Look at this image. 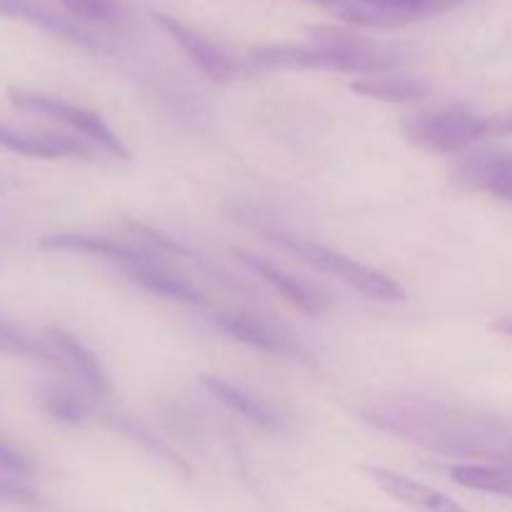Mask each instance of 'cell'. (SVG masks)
Here are the masks:
<instances>
[{
	"instance_id": "cell-16",
	"label": "cell",
	"mask_w": 512,
	"mask_h": 512,
	"mask_svg": "<svg viewBox=\"0 0 512 512\" xmlns=\"http://www.w3.org/2000/svg\"><path fill=\"white\" fill-rule=\"evenodd\" d=\"M125 275H128L133 283H138L140 288L148 290V293L160 295V298L165 300H173V303L193 305V308L205 303L203 293H200L188 278H180L173 270L165 268L163 263L125 265Z\"/></svg>"
},
{
	"instance_id": "cell-19",
	"label": "cell",
	"mask_w": 512,
	"mask_h": 512,
	"mask_svg": "<svg viewBox=\"0 0 512 512\" xmlns=\"http://www.w3.org/2000/svg\"><path fill=\"white\" fill-rule=\"evenodd\" d=\"M350 90L363 98L383 100V103H418L430 95V85L405 75H370L350 83Z\"/></svg>"
},
{
	"instance_id": "cell-18",
	"label": "cell",
	"mask_w": 512,
	"mask_h": 512,
	"mask_svg": "<svg viewBox=\"0 0 512 512\" xmlns=\"http://www.w3.org/2000/svg\"><path fill=\"white\" fill-rule=\"evenodd\" d=\"M38 408L48 415L50 420L63 425H85L93 418V405L88 398L73 390L70 385L63 383H45L40 385L38 393Z\"/></svg>"
},
{
	"instance_id": "cell-8",
	"label": "cell",
	"mask_w": 512,
	"mask_h": 512,
	"mask_svg": "<svg viewBox=\"0 0 512 512\" xmlns=\"http://www.w3.org/2000/svg\"><path fill=\"white\" fill-rule=\"evenodd\" d=\"M0 148L10 153L28 155L43 160H93L95 148L85 138H73L63 133H43V130H23L0 120Z\"/></svg>"
},
{
	"instance_id": "cell-15",
	"label": "cell",
	"mask_w": 512,
	"mask_h": 512,
	"mask_svg": "<svg viewBox=\"0 0 512 512\" xmlns=\"http://www.w3.org/2000/svg\"><path fill=\"white\" fill-rule=\"evenodd\" d=\"M235 255H238L240 263H243L245 268L253 270L260 280H265L275 293L283 295V298L288 300L293 308H298L300 313L310 315V318H320V315H323V298H318V293L310 290L305 283H300L298 278L288 275L283 268H278V265L268 263L265 258L245 253V250H235Z\"/></svg>"
},
{
	"instance_id": "cell-3",
	"label": "cell",
	"mask_w": 512,
	"mask_h": 512,
	"mask_svg": "<svg viewBox=\"0 0 512 512\" xmlns=\"http://www.w3.org/2000/svg\"><path fill=\"white\" fill-rule=\"evenodd\" d=\"M405 140L433 155H458L485 138V118L468 105H438L408 115L400 123Z\"/></svg>"
},
{
	"instance_id": "cell-24",
	"label": "cell",
	"mask_w": 512,
	"mask_h": 512,
	"mask_svg": "<svg viewBox=\"0 0 512 512\" xmlns=\"http://www.w3.org/2000/svg\"><path fill=\"white\" fill-rule=\"evenodd\" d=\"M123 228L128 230L130 235H135V238L140 240V245H143V248H148L150 253H155V250H158V255L160 253L190 255V250L185 248V245L180 243V240L170 238V235L160 233V230H155V228H148V225L135 223V220H123Z\"/></svg>"
},
{
	"instance_id": "cell-20",
	"label": "cell",
	"mask_w": 512,
	"mask_h": 512,
	"mask_svg": "<svg viewBox=\"0 0 512 512\" xmlns=\"http://www.w3.org/2000/svg\"><path fill=\"white\" fill-rule=\"evenodd\" d=\"M0 355H13V358L33 360V363L50 365V368H63L65 360L48 340H40L38 335L28 333L20 325L0 318Z\"/></svg>"
},
{
	"instance_id": "cell-22",
	"label": "cell",
	"mask_w": 512,
	"mask_h": 512,
	"mask_svg": "<svg viewBox=\"0 0 512 512\" xmlns=\"http://www.w3.org/2000/svg\"><path fill=\"white\" fill-rule=\"evenodd\" d=\"M105 423H108L113 430H118V433H123L125 438L140 443L145 450H150L153 455H158V458L168 460V463L173 465V468H178L180 473L190 475V465L185 463V460L180 458V455L175 453L168 443H163V440H160L153 430L145 428V425L135 423V420H130V418H123V415H105Z\"/></svg>"
},
{
	"instance_id": "cell-21",
	"label": "cell",
	"mask_w": 512,
	"mask_h": 512,
	"mask_svg": "<svg viewBox=\"0 0 512 512\" xmlns=\"http://www.w3.org/2000/svg\"><path fill=\"white\" fill-rule=\"evenodd\" d=\"M450 478H453L460 488L512 498V465L458 463L450 468Z\"/></svg>"
},
{
	"instance_id": "cell-29",
	"label": "cell",
	"mask_w": 512,
	"mask_h": 512,
	"mask_svg": "<svg viewBox=\"0 0 512 512\" xmlns=\"http://www.w3.org/2000/svg\"><path fill=\"white\" fill-rule=\"evenodd\" d=\"M493 328L498 330V333H503V335H508V338H512V315H503V318L495 320Z\"/></svg>"
},
{
	"instance_id": "cell-12",
	"label": "cell",
	"mask_w": 512,
	"mask_h": 512,
	"mask_svg": "<svg viewBox=\"0 0 512 512\" xmlns=\"http://www.w3.org/2000/svg\"><path fill=\"white\" fill-rule=\"evenodd\" d=\"M200 383H203V388L208 390L218 403H223L225 408L238 413L240 418L248 420V423L255 425V428L273 435L288 433V418H285V415L280 413L278 408H273L270 403L250 395L248 390L238 388V385L228 383V380L215 378V375H203Z\"/></svg>"
},
{
	"instance_id": "cell-2",
	"label": "cell",
	"mask_w": 512,
	"mask_h": 512,
	"mask_svg": "<svg viewBox=\"0 0 512 512\" xmlns=\"http://www.w3.org/2000/svg\"><path fill=\"white\" fill-rule=\"evenodd\" d=\"M265 240L275 243L278 248L288 250L295 258H300L303 263L313 265V268L323 270V273L335 275L338 280H343L345 285H350L358 293L368 295L373 300H383V303H400L405 300V288L398 280L390 278L383 270H375L370 265L358 263L350 255L338 253L333 248H325V245L313 243V240L298 238V235L283 233V230L275 228H260Z\"/></svg>"
},
{
	"instance_id": "cell-26",
	"label": "cell",
	"mask_w": 512,
	"mask_h": 512,
	"mask_svg": "<svg viewBox=\"0 0 512 512\" xmlns=\"http://www.w3.org/2000/svg\"><path fill=\"white\" fill-rule=\"evenodd\" d=\"M43 503L38 490L25 483L23 478L0 473V505H18V508H35Z\"/></svg>"
},
{
	"instance_id": "cell-1",
	"label": "cell",
	"mask_w": 512,
	"mask_h": 512,
	"mask_svg": "<svg viewBox=\"0 0 512 512\" xmlns=\"http://www.w3.org/2000/svg\"><path fill=\"white\" fill-rule=\"evenodd\" d=\"M360 418L383 433L428 448L445 458L470 463L512 465V418L473 413L425 398L375 400L360 410Z\"/></svg>"
},
{
	"instance_id": "cell-27",
	"label": "cell",
	"mask_w": 512,
	"mask_h": 512,
	"mask_svg": "<svg viewBox=\"0 0 512 512\" xmlns=\"http://www.w3.org/2000/svg\"><path fill=\"white\" fill-rule=\"evenodd\" d=\"M0 473L13 475V478H28V475L35 473V463L23 450L0 438Z\"/></svg>"
},
{
	"instance_id": "cell-6",
	"label": "cell",
	"mask_w": 512,
	"mask_h": 512,
	"mask_svg": "<svg viewBox=\"0 0 512 512\" xmlns=\"http://www.w3.org/2000/svg\"><path fill=\"white\" fill-rule=\"evenodd\" d=\"M155 25L188 55L190 63L205 75V78L215 80V83H228L238 75V63L233 60V55L225 53L218 43H213L210 38H205L203 33H198L190 25L180 23L178 18L165 13H153Z\"/></svg>"
},
{
	"instance_id": "cell-23",
	"label": "cell",
	"mask_w": 512,
	"mask_h": 512,
	"mask_svg": "<svg viewBox=\"0 0 512 512\" xmlns=\"http://www.w3.org/2000/svg\"><path fill=\"white\" fill-rule=\"evenodd\" d=\"M68 15L85 20V23L113 25L120 20V8L113 0H58Z\"/></svg>"
},
{
	"instance_id": "cell-10",
	"label": "cell",
	"mask_w": 512,
	"mask_h": 512,
	"mask_svg": "<svg viewBox=\"0 0 512 512\" xmlns=\"http://www.w3.org/2000/svg\"><path fill=\"white\" fill-rule=\"evenodd\" d=\"M43 250H65V253H85L98 255V258L115 260L123 265H150L160 263L155 253H150L143 245H130L118 238H105V235H88V233H53L40 238Z\"/></svg>"
},
{
	"instance_id": "cell-17",
	"label": "cell",
	"mask_w": 512,
	"mask_h": 512,
	"mask_svg": "<svg viewBox=\"0 0 512 512\" xmlns=\"http://www.w3.org/2000/svg\"><path fill=\"white\" fill-rule=\"evenodd\" d=\"M365 473L370 475V480H373V483L378 485L385 495H390L393 500H398V503L408 505V508H413V510L430 512V510L438 508L440 500L445 498L443 493L433 490L430 485L418 483V480L408 478V475H403V473H395V470H390V468L368 465V468H365Z\"/></svg>"
},
{
	"instance_id": "cell-4",
	"label": "cell",
	"mask_w": 512,
	"mask_h": 512,
	"mask_svg": "<svg viewBox=\"0 0 512 512\" xmlns=\"http://www.w3.org/2000/svg\"><path fill=\"white\" fill-rule=\"evenodd\" d=\"M8 100L15 105L18 110H25V113H38L45 115V118H53L58 123L68 125L73 128L75 133L83 135L88 143L98 145L103 148L105 153L115 155L120 160H130V150L118 135L110 130V125L100 118L98 113L88 108H80V105L68 103L63 98H55V95H45V93H35V90H20L13 88L8 93Z\"/></svg>"
},
{
	"instance_id": "cell-25",
	"label": "cell",
	"mask_w": 512,
	"mask_h": 512,
	"mask_svg": "<svg viewBox=\"0 0 512 512\" xmlns=\"http://www.w3.org/2000/svg\"><path fill=\"white\" fill-rule=\"evenodd\" d=\"M370 3L388 5V8H395L400 10V13L408 15L413 23H418V20L430 18V15H438L443 13V10L455 8V5L463 3V0H370Z\"/></svg>"
},
{
	"instance_id": "cell-30",
	"label": "cell",
	"mask_w": 512,
	"mask_h": 512,
	"mask_svg": "<svg viewBox=\"0 0 512 512\" xmlns=\"http://www.w3.org/2000/svg\"><path fill=\"white\" fill-rule=\"evenodd\" d=\"M430 512H468L465 508H460L458 503H455V500H450L448 495H445L443 500H440V505L435 510H430Z\"/></svg>"
},
{
	"instance_id": "cell-7",
	"label": "cell",
	"mask_w": 512,
	"mask_h": 512,
	"mask_svg": "<svg viewBox=\"0 0 512 512\" xmlns=\"http://www.w3.org/2000/svg\"><path fill=\"white\" fill-rule=\"evenodd\" d=\"M453 183L470 193L512 203V150L493 148L465 155L453 165Z\"/></svg>"
},
{
	"instance_id": "cell-13",
	"label": "cell",
	"mask_w": 512,
	"mask_h": 512,
	"mask_svg": "<svg viewBox=\"0 0 512 512\" xmlns=\"http://www.w3.org/2000/svg\"><path fill=\"white\" fill-rule=\"evenodd\" d=\"M45 335H48V343L63 355L65 365L78 375L83 388L88 390L93 398H110V395H113V385H110L108 373L103 370L100 360L95 358L93 350H90L78 335H73L65 328H58V325H50Z\"/></svg>"
},
{
	"instance_id": "cell-11",
	"label": "cell",
	"mask_w": 512,
	"mask_h": 512,
	"mask_svg": "<svg viewBox=\"0 0 512 512\" xmlns=\"http://www.w3.org/2000/svg\"><path fill=\"white\" fill-rule=\"evenodd\" d=\"M213 323L218 325L225 335H230V338L238 340V343L260 350V353L290 355V358H300V360L308 358V353H305L293 338H283V335L275 333L268 323H263V320L255 318V315L250 313L225 310V313L213 315Z\"/></svg>"
},
{
	"instance_id": "cell-9",
	"label": "cell",
	"mask_w": 512,
	"mask_h": 512,
	"mask_svg": "<svg viewBox=\"0 0 512 512\" xmlns=\"http://www.w3.org/2000/svg\"><path fill=\"white\" fill-rule=\"evenodd\" d=\"M0 15L35 25V28L45 30V33L55 35V38L65 40L70 45H78L83 50H93V53H103L105 50L100 38H95L90 30H85L73 18L58 13V10L40 3V0H0Z\"/></svg>"
},
{
	"instance_id": "cell-14",
	"label": "cell",
	"mask_w": 512,
	"mask_h": 512,
	"mask_svg": "<svg viewBox=\"0 0 512 512\" xmlns=\"http://www.w3.org/2000/svg\"><path fill=\"white\" fill-rule=\"evenodd\" d=\"M250 65L260 70H343V60L318 45L273 43L250 53Z\"/></svg>"
},
{
	"instance_id": "cell-31",
	"label": "cell",
	"mask_w": 512,
	"mask_h": 512,
	"mask_svg": "<svg viewBox=\"0 0 512 512\" xmlns=\"http://www.w3.org/2000/svg\"><path fill=\"white\" fill-rule=\"evenodd\" d=\"M310 3H320V5H330V8H338V5L348 3V0H310Z\"/></svg>"
},
{
	"instance_id": "cell-28",
	"label": "cell",
	"mask_w": 512,
	"mask_h": 512,
	"mask_svg": "<svg viewBox=\"0 0 512 512\" xmlns=\"http://www.w3.org/2000/svg\"><path fill=\"white\" fill-rule=\"evenodd\" d=\"M485 133L488 135H512V110L485 118Z\"/></svg>"
},
{
	"instance_id": "cell-5",
	"label": "cell",
	"mask_w": 512,
	"mask_h": 512,
	"mask_svg": "<svg viewBox=\"0 0 512 512\" xmlns=\"http://www.w3.org/2000/svg\"><path fill=\"white\" fill-rule=\"evenodd\" d=\"M308 35L313 38V45L330 50L343 60L345 73L380 75L395 68L400 60L398 53L385 45H378L375 40L353 33V30L338 28V25H313L308 28Z\"/></svg>"
}]
</instances>
